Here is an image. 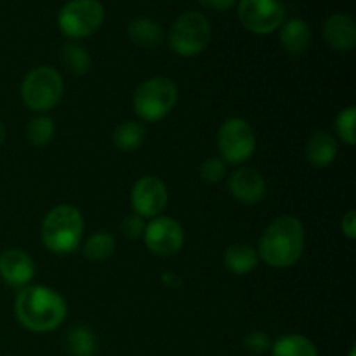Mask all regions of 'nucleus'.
<instances>
[{"instance_id": "1", "label": "nucleus", "mask_w": 356, "mask_h": 356, "mask_svg": "<svg viewBox=\"0 0 356 356\" xmlns=\"http://www.w3.org/2000/svg\"><path fill=\"white\" fill-rule=\"evenodd\" d=\"M16 318L31 332H51L66 318V302L58 292L42 285L26 287L17 294L14 305Z\"/></svg>"}, {"instance_id": "2", "label": "nucleus", "mask_w": 356, "mask_h": 356, "mask_svg": "<svg viewBox=\"0 0 356 356\" xmlns=\"http://www.w3.org/2000/svg\"><path fill=\"white\" fill-rule=\"evenodd\" d=\"M305 249V228L294 216L275 219L259 240V256L273 268H289L296 264Z\"/></svg>"}, {"instance_id": "3", "label": "nucleus", "mask_w": 356, "mask_h": 356, "mask_svg": "<svg viewBox=\"0 0 356 356\" xmlns=\"http://www.w3.org/2000/svg\"><path fill=\"white\" fill-rule=\"evenodd\" d=\"M83 233V219L73 205H59L42 222V240L56 254H72L79 247Z\"/></svg>"}, {"instance_id": "4", "label": "nucleus", "mask_w": 356, "mask_h": 356, "mask_svg": "<svg viewBox=\"0 0 356 356\" xmlns=\"http://www.w3.org/2000/svg\"><path fill=\"white\" fill-rule=\"evenodd\" d=\"M177 103V87L165 76H155L136 89L132 104L141 120L159 122L170 113Z\"/></svg>"}, {"instance_id": "5", "label": "nucleus", "mask_w": 356, "mask_h": 356, "mask_svg": "<svg viewBox=\"0 0 356 356\" xmlns=\"http://www.w3.org/2000/svg\"><path fill=\"white\" fill-rule=\"evenodd\" d=\"M212 28L207 17L197 10H188L174 21L169 33V44L176 54L191 58L207 47Z\"/></svg>"}, {"instance_id": "6", "label": "nucleus", "mask_w": 356, "mask_h": 356, "mask_svg": "<svg viewBox=\"0 0 356 356\" xmlns=\"http://www.w3.org/2000/svg\"><path fill=\"white\" fill-rule=\"evenodd\" d=\"M63 90L61 75L51 66H38L24 76L21 97L30 110L47 111L59 103Z\"/></svg>"}, {"instance_id": "7", "label": "nucleus", "mask_w": 356, "mask_h": 356, "mask_svg": "<svg viewBox=\"0 0 356 356\" xmlns=\"http://www.w3.org/2000/svg\"><path fill=\"white\" fill-rule=\"evenodd\" d=\"M104 21V7L99 0H70L61 7L58 26L68 38H86L96 33Z\"/></svg>"}, {"instance_id": "8", "label": "nucleus", "mask_w": 356, "mask_h": 356, "mask_svg": "<svg viewBox=\"0 0 356 356\" xmlns=\"http://www.w3.org/2000/svg\"><path fill=\"white\" fill-rule=\"evenodd\" d=\"M238 19L252 33L270 35L284 23L285 7L280 0H240Z\"/></svg>"}, {"instance_id": "9", "label": "nucleus", "mask_w": 356, "mask_h": 356, "mask_svg": "<svg viewBox=\"0 0 356 356\" xmlns=\"http://www.w3.org/2000/svg\"><path fill=\"white\" fill-rule=\"evenodd\" d=\"M218 146L225 162L242 163L249 160L256 149V134L245 120L229 118L219 129Z\"/></svg>"}, {"instance_id": "10", "label": "nucleus", "mask_w": 356, "mask_h": 356, "mask_svg": "<svg viewBox=\"0 0 356 356\" xmlns=\"http://www.w3.org/2000/svg\"><path fill=\"white\" fill-rule=\"evenodd\" d=\"M145 243L152 252L159 256H174L181 250L184 242L183 228L172 218H153L145 226Z\"/></svg>"}, {"instance_id": "11", "label": "nucleus", "mask_w": 356, "mask_h": 356, "mask_svg": "<svg viewBox=\"0 0 356 356\" xmlns=\"http://www.w3.org/2000/svg\"><path fill=\"white\" fill-rule=\"evenodd\" d=\"M131 202L141 218H159L167 205L165 184L155 176L141 177L132 188Z\"/></svg>"}, {"instance_id": "12", "label": "nucleus", "mask_w": 356, "mask_h": 356, "mask_svg": "<svg viewBox=\"0 0 356 356\" xmlns=\"http://www.w3.org/2000/svg\"><path fill=\"white\" fill-rule=\"evenodd\" d=\"M35 264L26 252L7 249L0 254V277L13 287H24L33 278Z\"/></svg>"}, {"instance_id": "13", "label": "nucleus", "mask_w": 356, "mask_h": 356, "mask_svg": "<svg viewBox=\"0 0 356 356\" xmlns=\"http://www.w3.org/2000/svg\"><path fill=\"white\" fill-rule=\"evenodd\" d=\"M323 38L337 51H351L356 45V24L350 14L336 13L323 24Z\"/></svg>"}, {"instance_id": "14", "label": "nucleus", "mask_w": 356, "mask_h": 356, "mask_svg": "<svg viewBox=\"0 0 356 356\" xmlns=\"http://www.w3.org/2000/svg\"><path fill=\"white\" fill-rule=\"evenodd\" d=\"M229 190L233 197L238 198L243 204H256L264 197L266 184L263 176L254 169H238L232 174Z\"/></svg>"}, {"instance_id": "15", "label": "nucleus", "mask_w": 356, "mask_h": 356, "mask_svg": "<svg viewBox=\"0 0 356 356\" xmlns=\"http://www.w3.org/2000/svg\"><path fill=\"white\" fill-rule=\"evenodd\" d=\"M280 42L285 51L291 52V54H305L308 51L309 44H312L309 24L301 17H292L287 23H282Z\"/></svg>"}, {"instance_id": "16", "label": "nucleus", "mask_w": 356, "mask_h": 356, "mask_svg": "<svg viewBox=\"0 0 356 356\" xmlns=\"http://www.w3.org/2000/svg\"><path fill=\"white\" fill-rule=\"evenodd\" d=\"M127 35L132 44L145 49H153L162 42L163 31L160 24L152 17H136L127 28Z\"/></svg>"}, {"instance_id": "17", "label": "nucleus", "mask_w": 356, "mask_h": 356, "mask_svg": "<svg viewBox=\"0 0 356 356\" xmlns=\"http://www.w3.org/2000/svg\"><path fill=\"white\" fill-rule=\"evenodd\" d=\"M306 155L315 167H329L337 155V145L329 132H315L308 143Z\"/></svg>"}, {"instance_id": "18", "label": "nucleus", "mask_w": 356, "mask_h": 356, "mask_svg": "<svg viewBox=\"0 0 356 356\" xmlns=\"http://www.w3.org/2000/svg\"><path fill=\"white\" fill-rule=\"evenodd\" d=\"M225 264L232 273L245 275L252 271L257 264V252L245 243H235L228 247L225 254Z\"/></svg>"}, {"instance_id": "19", "label": "nucleus", "mask_w": 356, "mask_h": 356, "mask_svg": "<svg viewBox=\"0 0 356 356\" xmlns=\"http://www.w3.org/2000/svg\"><path fill=\"white\" fill-rule=\"evenodd\" d=\"M271 356H318V350L308 337L291 334V336L280 337L273 344Z\"/></svg>"}, {"instance_id": "20", "label": "nucleus", "mask_w": 356, "mask_h": 356, "mask_svg": "<svg viewBox=\"0 0 356 356\" xmlns=\"http://www.w3.org/2000/svg\"><path fill=\"white\" fill-rule=\"evenodd\" d=\"M146 131L138 122H124L113 134V141L122 152H134L145 143Z\"/></svg>"}, {"instance_id": "21", "label": "nucleus", "mask_w": 356, "mask_h": 356, "mask_svg": "<svg viewBox=\"0 0 356 356\" xmlns=\"http://www.w3.org/2000/svg\"><path fill=\"white\" fill-rule=\"evenodd\" d=\"M61 61L75 75H83L90 68V56L82 45L66 44L61 49Z\"/></svg>"}, {"instance_id": "22", "label": "nucleus", "mask_w": 356, "mask_h": 356, "mask_svg": "<svg viewBox=\"0 0 356 356\" xmlns=\"http://www.w3.org/2000/svg\"><path fill=\"white\" fill-rule=\"evenodd\" d=\"M115 250V240L110 233L106 232H97L87 240L83 252L89 259L92 261H104L113 254Z\"/></svg>"}, {"instance_id": "23", "label": "nucleus", "mask_w": 356, "mask_h": 356, "mask_svg": "<svg viewBox=\"0 0 356 356\" xmlns=\"http://www.w3.org/2000/svg\"><path fill=\"white\" fill-rule=\"evenodd\" d=\"M28 139H30L31 145L35 146H44L54 136V122L49 117H37L28 124L26 129Z\"/></svg>"}, {"instance_id": "24", "label": "nucleus", "mask_w": 356, "mask_h": 356, "mask_svg": "<svg viewBox=\"0 0 356 356\" xmlns=\"http://www.w3.org/2000/svg\"><path fill=\"white\" fill-rule=\"evenodd\" d=\"M68 346L73 355L89 356L96 348V339H94L90 330L79 327V329H73L68 336Z\"/></svg>"}, {"instance_id": "25", "label": "nucleus", "mask_w": 356, "mask_h": 356, "mask_svg": "<svg viewBox=\"0 0 356 356\" xmlns=\"http://www.w3.org/2000/svg\"><path fill=\"white\" fill-rule=\"evenodd\" d=\"M355 120H356V108L348 106L346 110H343L339 113L336 120V131L339 134V138L343 139L344 143L353 146L356 143L355 138Z\"/></svg>"}, {"instance_id": "26", "label": "nucleus", "mask_w": 356, "mask_h": 356, "mask_svg": "<svg viewBox=\"0 0 356 356\" xmlns=\"http://www.w3.org/2000/svg\"><path fill=\"white\" fill-rule=\"evenodd\" d=\"M226 174V163L225 160L219 159H209L202 163L200 167V176L205 183L216 184L225 177Z\"/></svg>"}, {"instance_id": "27", "label": "nucleus", "mask_w": 356, "mask_h": 356, "mask_svg": "<svg viewBox=\"0 0 356 356\" xmlns=\"http://www.w3.org/2000/svg\"><path fill=\"white\" fill-rule=\"evenodd\" d=\"M120 229H122V233H124L125 238L136 240V238H139L143 233H145V222H143L141 216L132 214V216H127V218L122 221Z\"/></svg>"}, {"instance_id": "28", "label": "nucleus", "mask_w": 356, "mask_h": 356, "mask_svg": "<svg viewBox=\"0 0 356 356\" xmlns=\"http://www.w3.org/2000/svg\"><path fill=\"white\" fill-rule=\"evenodd\" d=\"M243 346H245V350L249 351L250 355L259 356L270 348V339H268L266 334L252 332L243 339Z\"/></svg>"}, {"instance_id": "29", "label": "nucleus", "mask_w": 356, "mask_h": 356, "mask_svg": "<svg viewBox=\"0 0 356 356\" xmlns=\"http://www.w3.org/2000/svg\"><path fill=\"white\" fill-rule=\"evenodd\" d=\"M343 232L348 238L353 240L356 236V214L353 211L348 212L343 219Z\"/></svg>"}, {"instance_id": "30", "label": "nucleus", "mask_w": 356, "mask_h": 356, "mask_svg": "<svg viewBox=\"0 0 356 356\" xmlns=\"http://www.w3.org/2000/svg\"><path fill=\"white\" fill-rule=\"evenodd\" d=\"M202 6L209 7V9L214 10H228L229 7L235 6L236 0H198Z\"/></svg>"}, {"instance_id": "31", "label": "nucleus", "mask_w": 356, "mask_h": 356, "mask_svg": "<svg viewBox=\"0 0 356 356\" xmlns=\"http://www.w3.org/2000/svg\"><path fill=\"white\" fill-rule=\"evenodd\" d=\"M3 136H6V131H3V125H2V122H0V145L3 143Z\"/></svg>"}, {"instance_id": "32", "label": "nucleus", "mask_w": 356, "mask_h": 356, "mask_svg": "<svg viewBox=\"0 0 356 356\" xmlns=\"http://www.w3.org/2000/svg\"><path fill=\"white\" fill-rule=\"evenodd\" d=\"M355 355H356V350H355V348H353V350L350 351V356H355Z\"/></svg>"}]
</instances>
